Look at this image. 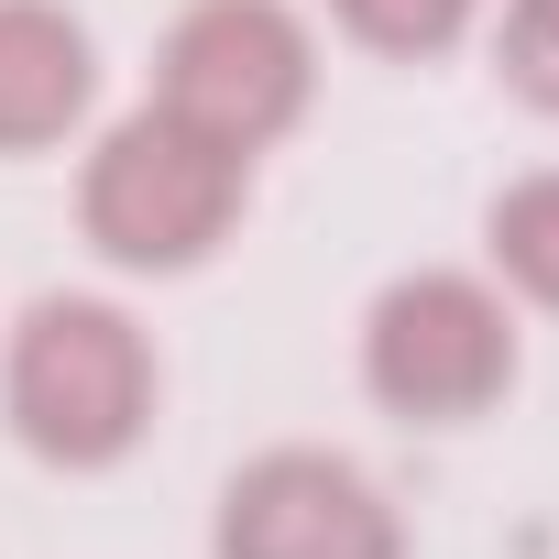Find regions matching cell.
Listing matches in <instances>:
<instances>
[{
  "mask_svg": "<svg viewBox=\"0 0 559 559\" xmlns=\"http://www.w3.org/2000/svg\"><path fill=\"white\" fill-rule=\"evenodd\" d=\"M330 23H341L362 56L428 67V56H450V45L483 23V0H330Z\"/></svg>",
  "mask_w": 559,
  "mask_h": 559,
  "instance_id": "obj_8",
  "label": "cell"
},
{
  "mask_svg": "<svg viewBox=\"0 0 559 559\" xmlns=\"http://www.w3.org/2000/svg\"><path fill=\"white\" fill-rule=\"evenodd\" d=\"M308 99H319V34L297 0H187L154 45V110H176L230 154L286 143Z\"/></svg>",
  "mask_w": 559,
  "mask_h": 559,
  "instance_id": "obj_4",
  "label": "cell"
},
{
  "mask_svg": "<svg viewBox=\"0 0 559 559\" xmlns=\"http://www.w3.org/2000/svg\"><path fill=\"white\" fill-rule=\"evenodd\" d=\"M241 198H252V154L187 132L154 99L132 121H110L99 154L78 165V230L121 274H198L241 230Z\"/></svg>",
  "mask_w": 559,
  "mask_h": 559,
  "instance_id": "obj_2",
  "label": "cell"
},
{
  "mask_svg": "<svg viewBox=\"0 0 559 559\" xmlns=\"http://www.w3.org/2000/svg\"><path fill=\"white\" fill-rule=\"evenodd\" d=\"M362 395L417 428H472L515 395V308L461 263H417L362 308Z\"/></svg>",
  "mask_w": 559,
  "mask_h": 559,
  "instance_id": "obj_3",
  "label": "cell"
},
{
  "mask_svg": "<svg viewBox=\"0 0 559 559\" xmlns=\"http://www.w3.org/2000/svg\"><path fill=\"white\" fill-rule=\"evenodd\" d=\"M493 67L526 110L559 121V0H504V23H493Z\"/></svg>",
  "mask_w": 559,
  "mask_h": 559,
  "instance_id": "obj_9",
  "label": "cell"
},
{
  "mask_svg": "<svg viewBox=\"0 0 559 559\" xmlns=\"http://www.w3.org/2000/svg\"><path fill=\"white\" fill-rule=\"evenodd\" d=\"M99 99V45L67 0H0V154H56Z\"/></svg>",
  "mask_w": 559,
  "mask_h": 559,
  "instance_id": "obj_6",
  "label": "cell"
},
{
  "mask_svg": "<svg viewBox=\"0 0 559 559\" xmlns=\"http://www.w3.org/2000/svg\"><path fill=\"white\" fill-rule=\"evenodd\" d=\"M209 559H406V515L384 504V483L341 450H252L219 493Z\"/></svg>",
  "mask_w": 559,
  "mask_h": 559,
  "instance_id": "obj_5",
  "label": "cell"
},
{
  "mask_svg": "<svg viewBox=\"0 0 559 559\" xmlns=\"http://www.w3.org/2000/svg\"><path fill=\"white\" fill-rule=\"evenodd\" d=\"M165 406V362L143 341L132 308L110 297H34L12 352H0V417L12 439L56 472H110L154 439Z\"/></svg>",
  "mask_w": 559,
  "mask_h": 559,
  "instance_id": "obj_1",
  "label": "cell"
},
{
  "mask_svg": "<svg viewBox=\"0 0 559 559\" xmlns=\"http://www.w3.org/2000/svg\"><path fill=\"white\" fill-rule=\"evenodd\" d=\"M483 252H493V274H504L526 308H559V165L515 176L483 209Z\"/></svg>",
  "mask_w": 559,
  "mask_h": 559,
  "instance_id": "obj_7",
  "label": "cell"
}]
</instances>
